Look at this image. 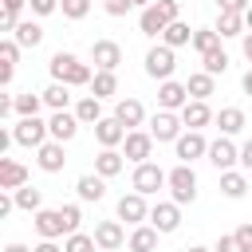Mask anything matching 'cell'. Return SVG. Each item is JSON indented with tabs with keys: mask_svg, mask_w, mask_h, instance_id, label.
<instances>
[{
	"mask_svg": "<svg viewBox=\"0 0 252 252\" xmlns=\"http://www.w3.org/2000/svg\"><path fill=\"white\" fill-rule=\"evenodd\" d=\"M47 71H51L55 83H67V87H91V79H94V67L83 63L75 51H55Z\"/></svg>",
	"mask_w": 252,
	"mask_h": 252,
	"instance_id": "6da1fadb",
	"label": "cell"
},
{
	"mask_svg": "<svg viewBox=\"0 0 252 252\" xmlns=\"http://www.w3.org/2000/svg\"><path fill=\"white\" fill-rule=\"evenodd\" d=\"M169 201H177V205H193L197 201V173H193V165H185V161H177L173 169H169Z\"/></svg>",
	"mask_w": 252,
	"mask_h": 252,
	"instance_id": "7a4b0ae2",
	"label": "cell"
},
{
	"mask_svg": "<svg viewBox=\"0 0 252 252\" xmlns=\"http://www.w3.org/2000/svg\"><path fill=\"white\" fill-rule=\"evenodd\" d=\"M165 181H169V173H165L161 165H154V161H142V165H134V177H130L134 193H142V197H154L158 189H165Z\"/></svg>",
	"mask_w": 252,
	"mask_h": 252,
	"instance_id": "3957f363",
	"label": "cell"
},
{
	"mask_svg": "<svg viewBox=\"0 0 252 252\" xmlns=\"http://www.w3.org/2000/svg\"><path fill=\"white\" fill-rule=\"evenodd\" d=\"M12 138H16V146L39 150L43 142H51V130H47V122H43V118H20V122L12 126Z\"/></svg>",
	"mask_w": 252,
	"mask_h": 252,
	"instance_id": "277c9868",
	"label": "cell"
},
{
	"mask_svg": "<svg viewBox=\"0 0 252 252\" xmlns=\"http://www.w3.org/2000/svg\"><path fill=\"white\" fill-rule=\"evenodd\" d=\"M173 71H177V59H173V47H165V43H158V47H150V51H146V75H150V79H158V83H165V79H173Z\"/></svg>",
	"mask_w": 252,
	"mask_h": 252,
	"instance_id": "5b68a950",
	"label": "cell"
},
{
	"mask_svg": "<svg viewBox=\"0 0 252 252\" xmlns=\"http://www.w3.org/2000/svg\"><path fill=\"white\" fill-rule=\"evenodd\" d=\"M114 220H126V224H146L150 220V205H146V197L142 193H122L118 197V205H114Z\"/></svg>",
	"mask_w": 252,
	"mask_h": 252,
	"instance_id": "8992f818",
	"label": "cell"
},
{
	"mask_svg": "<svg viewBox=\"0 0 252 252\" xmlns=\"http://www.w3.org/2000/svg\"><path fill=\"white\" fill-rule=\"evenodd\" d=\"M173 154H177V161L193 165L197 158H209V142H205V134H201V130H185V134L173 142Z\"/></svg>",
	"mask_w": 252,
	"mask_h": 252,
	"instance_id": "52a82bcc",
	"label": "cell"
},
{
	"mask_svg": "<svg viewBox=\"0 0 252 252\" xmlns=\"http://www.w3.org/2000/svg\"><path fill=\"white\" fill-rule=\"evenodd\" d=\"M185 102H189V87H185V83H177V79L158 83V110H173V114H181Z\"/></svg>",
	"mask_w": 252,
	"mask_h": 252,
	"instance_id": "ba28073f",
	"label": "cell"
},
{
	"mask_svg": "<svg viewBox=\"0 0 252 252\" xmlns=\"http://www.w3.org/2000/svg\"><path fill=\"white\" fill-rule=\"evenodd\" d=\"M94 244H98V252H118L130 236H126V228H122V220H98L94 224Z\"/></svg>",
	"mask_w": 252,
	"mask_h": 252,
	"instance_id": "9c48e42d",
	"label": "cell"
},
{
	"mask_svg": "<svg viewBox=\"0 0 252 252\" xmlns=\"http://www.w3.org/2000/svg\"><path fill=\"white\" fill-rule=\"evenodd\" d=\"M91 63H94V71H118V63H122V43H114V39H94V43H91Z\"/></svg>",
	"mask_w": 252,
	"mask_h": 252,
	"instance_id": "30bf717a",
	"label": "cell"
},
{
	"mask_svg": "<svg viewBox=\"0 0 252 252\" xmlns=\"http://www.w3.org/2000/svg\"><path fill=\"white\" fill-rule=\"evenodd\" d=\"M181 114H173V110H158L154 118H150V134H154V142H177L181 138Z\"/></svg>",
	"mask_w": 252,
	"mask_h": 252,
	"instance_id": "8fae6325",
	"label": "cell"
},
{
	"mask_svg": "<svg viewBox=\"0 0 252 252\" xmlns=\"http://www.w3.org/2000/svg\"><path fill=\"white\" fill-rule=\"evenodd\" d=\"M122 154H126V161H134V165L150 161V154H154V134H150V130H130L126 142H122Z\"/></svg>",
	"mask_w": 252,
	"mask_h": 252,
	"instance_id": "7c38bea8",
	"label": "cell"
},
{
	"mask_svg": "<svg viewBox=\"0 0 252 252\" xmlns=\"http://www.w3.org/2000/svg\"><path fill=\"white\" fill-rule=\"evenodd\" d=\"M150 224L158 232H177L181 228V205L177 201H158L150 205Z\"/></svg>",
	"mask_w": 252,
	"mask_h": 252,
	"instance_id": "4fadbf2b",
	"label": "cell"
},
{
	"mask_svg": "<svg viewBox=\"0 0 252 252\" xmlns=\"http://www.w3.org/2000/svg\"><path fill=\"white\" fill-rule=\"evenodd\" d=\"M32 224H35L39 240H59V236H67V220H63L59 209H39V213L32 217Z\"/></svg>",
	"mask_w": 252,
	"mask_h": 252,
	"instance_id": "5bb4252c",
	"label": "cell"
},
{
	"mask_svg": "<svg viewBox=\"0 0 252 252\" xmlns=\"http://www.w3.org/2000/svg\"><path fill=\"white\" fill-rule=\"evenodd\" d=\"M79 118H75V110H51V118H47V130H51V142H71L75 134H79Z\"/></svg>",
	"mask_w": 252,
	"mask_h": 252,
	"instance_id": "9a60e30c",
	"label": "cell"
},
{
	"mask_svg": "<svg viewBox=\"0 0 252 252\" xmlns=\"http://www.w3.org/2000/svg\"><path fill=\"white\" fill-rule=\"evenodd\" d=\"M126 134H130V130H126L114 114H110V118H102V122L94 126V142H98L102 150H118V146L126 142Z\"/></svg>",
	"mask_w": 252,
	"mask_h": 252,
	"instance_id": "2e32d148",
	"label": "cell"
},
{
	"mask_svg": "<svg viewBox=\"0 0 252 252\" xmlns=\"http://www.w3.org/2000/svg\"><path fill=\"white\" fill-rule=\"evenodd\" d=\"M209 161L224 173V169H232L236 161H240V146H232V138H217V142H209Z\"/></svg>",
	"mask_w": 252,
	"mask_h": 252,
	"instance_id": "e0dca14e",
	"label": "cell"
},
{
	"mask_svg": "<svg viewBox=\"0 0 252 252\" xmlns=\"http://www.w3.org/2000/svg\"><path fill=\"white\" fill-rule=\"evenodd\" d=\"M35 165H39L43 173H59V169L67 165V150H63V142H43V146L35 150Z\"/></svg>",
	"mask_w": 252,
	"mask_h": 252,
	"instance_id": "ac0fdd59",
	"label": "cell"
},
{
	"mask_svg": "<svg viewBox=\"0 0 252 252\" xmlns=\"http://www.w3.org/2000/svg\"><path fill=\"white\" fill-rule=\"evenodd\" d=\"M28 185V165L24 161H12V158H0V189L4 193H16Z\"/></svg>",
	"mask_w": 252,
	"mask_h": 252,
	"instance_id": "d6986e66",
	"label": "cell"
},
{
	"mask_svg": "<svg viewBox=\"0 0 252 252\" xmlns=\"http://www.w3.org/2000/svg\"><path fill=\"white\" fill-rule=\"evenodd\" d=\"M165 28H169V16H165V12L158 8V4L142 8V16H138V32H142V35L158 39V35H165Z\"/></svg>",
	"mask_w": 252,
	"mask_h": 252,
	"instance_id": "ffe728a7",
	"label": "cell"
},
{
	"mask_svg": "<svg viewBox=\"0 0 252 252\" xmlns=\"http://www.w3.org/2000/svg\"><path fill=\"white\" fill-rule=\"evenodd\" d=\"M114 118H118L126 130H138V126L146 122V106H142L138 98H118V102H114Z\"/></svg>",
	"mask_w": 252,
	"mask_h": 252,
	"instance_id": "44dd1931",
	"label": "cell"
},
{
	"mask_svg": "<svg viewBox=\"0 0 252 252\" xmlns=\"http://www.w3.org/2000/svg\"><path fill=\"white\" fill-rule=\"evenodd\" d=\"M213 118H217V114H213V110H209V102H201V98H189V102H185V110H181L185 130H205Z\"/></svg>",
	"mask_w": 252,
	"mask_h": 252,
	"instance_id": "7402d4cb",
	"label": "cell"
},
{
	"mask_svg": "<svg viewBox=\"0 0 252 252\" xmlns=\"http://www.w3.org/2000/svg\"><path fill=\"white\" fill-rule=\"evenodd\" d=\"M126 169V154H118V150H98L94 154V173L98 177H118Z\"/></svg>",
	"mask_w": 252,
	"mask_h": 252,
	"instance_id": "603a6c76",
	"label": "cell"
},
{
	"mask_svg": "<svg viewBox=\"0 0 252 252\" xmlns=\"http://www.w3.org/2000/svg\"><path fill=\"white\" fill-rule=\"evenodd\" d=\"M16 63H20V43H16V39H0V83H4V87L12 83Z\"/></svg>",
	"mask_w": 252,
	"mask_h": 252,
	"instance_id": "cb8c5ba5",
	"label": "cell"
},
{
	"mask_svg": "<svg viewBox=\"0 0 252 252\" xmlns=\"http://www.w3.org/2000/svg\"><path fill=\"white\" fill-rule=\"evenodd\" d=\"M213 122H217V130H220L224 138H232V134L244 130V110H240V106H220Z\"/></svg>",
	"mask_w": 252,
	"mask_h": 252,
	"instance_id": "d4e9b609",
	"label": "cell"
},
{
	"mask_svg": "<svg viewBox=\"0 0 252 252\" xmlns=\"http://www.w3.org/2000/svg\"><path fill=\"white\" fill-rule=\"evenodd\" d=\"M75 193H79V201H102V197H106V177L83 173V177L75 181Z\"/></svg>",
	"mask_w": 252,
	"mask_h": 252,
	"instance_id": "484cf974",
	"label": "cell"
},
{
	"mask_svg": "<svg viewBox=\"0 0 252 252\" xmlns=\"http://www.w3.org/2000/svg\"><path fill=\"white\" fill-rule=\"evenodd\" d=\"M158 236H161V232H158L154 224H138V228L130 232L126 248H130V252H158Z\"/></svg>",
	"mask_w": 252,
	"mask_h": 252,
	"instance_id": "4316f807",
	"label": "cell"
},
{
	"mask_svg": "<svg viewBox=\"0 0 252 252\" xmlns=\"http://www.w3.org/2000/svg\"><path fill=\"white\" fill-rule=\"evenodd\" d=\"M75 118H79L83 126H98V122H102V98L83 94V98L75 102Z\"/></svg>",
	"mask_w": 252,
	"mask_h": 252,
	"instance_id": "83f0119b",
	"label": "cell"
},
{
	"mask_svg": "<svg viewBox=\"0 0 252 252\" xmlns=\"http://www.w3.org/2000/svg\"><path fill=\"white\" fill-rule=\"evenodd\" d=\"M220 193H224L228 201H240V197L248 193V177H244V169H224V173H220Z\"/></svg>",
	"mask_w": 252,
	"mask_h": 252,
	"instance_id": "f1b7e54d",
	"label": "cell"
},
{
	"mask_svg": "<svg viewBox=\"0 0 252 252\" xmlns=\"http://www.w3.org/2000/svg\"><path fill=\"white\" fill-rule=\"evenodd\" d=\"M185 87H189V98H201V102H209V94L217 91V79H213L209 71H193V75L185 79Z\"/></svg>",
	"mask_w": 252,
	"mask_h": 252,
	"instance_id": "f546056e",
	"label": "cell"
},
{
	"mask_svg": "<svg viewBox=\"0 0 252 252\" xmlns=\"http://www.w3.org/2000/svg\"><path fill=\"white\" fill-rule=\"evenodd\" d=\"M12 39H16L20 47H39V43H43V28H39L35 20H20L16 32H12Z\"/></svg>",
	"mask_w": 252,
	"mask_h": 252,
	"instance_id": "4dcf8cb0",
	"label": "cell"
},
{
	"mask_svg": "<svg viewBox=\"0 0 252 252\" xmlns=\"http://www.w3.org/2000/svg\"><path fill=\"white\" fill-rule=\"evenodd\" d=\"M39 94H43V106H47V110H67V106H71V87H67V83H51V87H43Z\"/></svg>",
	"mask_w": 252,
	"mask_h": 252,
	"instance_id": "1f68e13d",
	"label": "cell"
},
{
	"mask_svg": "<svg viewBox=\"0 0 252 252\" xmlns=\"http://www.w3.org/2000/svg\"><path fill=\"white\" fill-rule=\"evenodd\" d=\"M213 28H217V35H220V39H232V35H244V16H240V12H220Z\"/></svg>",
	"mask_w": 252,
	"mask_h": 252,
	"instance_id": "d6a6232c",
	"label": "cell"
},
{
	"mask_svg": "<svg viewBox=\"0 0 252 252\" xmlns=\"http://www.w3.org/2000/svg\"><path fill=\"white\" fill-rule=\"evenodd\" d=\"M91 94H94V98H114V94H118V75H114V71H94Z\"/></svg>",
	"mask_w": 252,
	"mask_h": 252,
	"instance_id": "836d02e7",
	"label": "cell"
},
{
	"mask_svg": "<svg viewBox=\"0 0 252 252\" xmlns=\"http://www.w3.org/2000/svg\"><path fill=\"white\" fill-rule=\"evenodd\" d=\"M12 197H16V209H24V213H39V209H43V189H35L32 181H28L24 189H16Z\"/></svg>",
	"mask_w": 252,
	"mask_h": 252,
	"instance_id": "e575fe53",
	"label": "cell"
},
{
	"mask_svg": "<svg viewBox=\"0 0 252 252\" xmlns=\"http://www.w3.org/2000/svg\"><path fill=\"white\" fill-rule=\"evenodd\" d=\"M161 43H165V47H173V51H177V47H185V43H193V32H189V24H185V20H173V24L165 28Z\"/></svg>",
	"mask_w": 252,
	"mask_h": 252,
	"instance_id": "d590c367",
	"label": "cell"
},
{
	"mask_svg": "<svg viewBox=\"0 0 252 252\" xmlns=\"http://www.w3.org/2000/svg\"><path fill=\"white\" fill-rule=\"evenodd\" d=\"M201 71H209L213 79L224 75V71H228V51H224V47H213L209 55H201Z\"/></svg>",
	"mask_w": 252,
	"mask_h": 252,
	"instance_id": "8d00e7d4",
	"label": "cell"
},
{
	"mask_svg": "<svg viewBox=\"0 0 252 252\" xmlns=\"http://www.w3.org/2000/svg\"><path fill=\"white\" fill-rule=\"evenodd\" d=\"M39 110H43V94H32V91L16 94V114L20 118H39Z\"/></svg>",
	"mask_w": 252,
	"mask_h": 252,
	"instance_id": "74e56055",
	"label": "cell"
},
{
	"mask_svg": "<svg viewBox=\"0 0 252 252\" xmlns=\"http://www.w3.org/2000/svg\"><path fill=\"white\" fill-rule=\"evenodd\" d=\"M213 47H220L217 28H197V32H193V51H197V55H209Z\"/></svg>",
	"mask_w": 252,
	"mask_h": 252,
	"instance_id": "f35d334b",
	"label": "cell"
},
{
	"mask_svg": "<svg viewBox=\"0 0 252 252\" xmlns=\"http://www.w3.org/2000/svg\"><path fill=\"white\" fill-rule=\"evenodd\" d=\"M63 252H98V244H94L91 232H71V236L63 240Z\"/></svg>",
	"mask_w": 252,
	"mask_h": 252,
	"instance_id": "ab89813d",
	"label": "cell"
},
{
	"mask_svg": "<svg viewBox=\"0 0 252 252\" xmlns=\"http://www.w3.org/2000/svg\"><path fill=\"white\" fill-rule=\"evenodd\" d=\"M59 8H63L67 20H83L91 12V0H59Z\"/></svg>",
	"mask_w": 252,
	"mask_h": 252,
	"instance_id": "60d3db41",
	"label": "cell"
},
{
	"mask_svg": "<svg viewBox=\"0 0 252 252\" xmlns=\"http://www.w3.org/2000/svg\"><path fill=\"white\" fill-rule=\"evenodd\" d=\"M59 213H63V220H67V236L79 232V224H83V209H79V205H63Z\"/></svg>",
	"mask_w": 252,
	"mask_h": 252,
	"instance_id": "b9f144b4",
	"label": "cell"
},
{
	"mask_svg": "<svg viewBox=\"0 0 252 252\" xmlns=\"http://www.w3.org/2000/svg\"><path fill=\"white\" fill-rule=\"evenodd\" d=\"M102 8H106V16H126L134 4L130 0H102Z\"/></svg>",
	"mask_w": 252,
	"mask_h": 252,
	"instance_id": "7bdbcfd3",
	"label": "cell"
},
{
	"mask_svg": "<svg viewBox=\"0 0 252 252\" xmlns=\"http://www.w3.org/2000/svg\"><path fill=\"white\" fill-rule=\"evenodd\" d=\"M232 236L240 240V248H244V252H252V220H244V224H240Z\"/></svg>",
	"mask_w": 252,
	"mask_h": 252,
	"instance_id": "ee69618b",
	"label": "cell"
},
{
	"mask_svg": "<svg viewBox=\"0 0 252 252\" xmlns=\"http://www.w3.org/2000/svg\"><path fill=\"white\" fill-rule=\"evenodd\" d=\"M28 8H32L35 16H51V12L59 8V0H28Z\"/></svg>",
	"mask_w": 252,
	"mask_h": 252,
	"instance_id": "f6af8a7d",
	"label": "cell"
},
{
	"mask_svg": "<svg viewBox=\"0 0 252 252\" xmlns=\"http://www.w3.org/2000/svg\"><path fill=\"white\" fill-rule=\"evenodd\" d=\"M217 8H220V12H240V16H244V12L252 8V0H217Z\"/></svg>",
	"mask_w": 252,
	"mask_h": 252,
	"instance_id": "bcb514c9",
	"label": "cell"
},
{
	"mask_svg": "<svg viewBox=\"0 0 252 252\" xmlns=\"http://www.w3.org/2000/svg\"><path fill=\"white\" fill-rule=\"evenodd\" d=\"M213 252H244V248H240V240L228 232V236H220V240H217V248H213Z\"/></svg>",
	"mask_w": 252,
	"mask_h": 252,
	"instance_id": "7dc6e473",
	"label": "cell"
},
{
	"mask_svg": "<svg viewBox=\"0 0 252 252\" xmlns=\"http://www.w3.org/2000/svg\"><path fill=\"white\" fill-rule=\"evenodd\" d=\"M240 169H244V173H252V138L240 146Z\"/></svg>",
	"mask_w": 252,
	"mask_h": 252,
	"instance_id": "c3c4849f",
	"label": "cell"
},
{
	"mask_svg": "<svg viewBox=\"0 0 252 252\" xmlns=\"http://www.w3.org/2000/svg\"><path fill=\"white\" fill-rule=\"evenodd\" d=\"M32 252H63V248H59V244H55V240H39V244H35V248H32Z\"/></svg>",
	"mask_w": 252,
	"mask_h": 252,
	"instance_id": "681fc988",
	"label": "cell"
},
{
	"mask_svg": "<svg viewBox=\"0 0 252 252\" xmlns=\"http://www.w3.org/2000/svg\"><path fill=\"white\" fill-rule=\"evenodd\" d=\"M240 51H244V59L252 63V32H244V39H240Z\"/></svg>",
	"mask_w": 252,
	"mask_h": 252,
	"instance_id": "f907efd6",
	"label": "cell"
},
{
	"mask_svg": "<svg viewBox=\"0 0 252 252\" xmlns=\"http://www.w3.org/2000/svg\"><path fill=\"white\" fill-rule=\"evenodd\" d=\"M240 87H244V94H252V67L244 71V79H240Z\"/></svg>",
	"mask_w": 252,
	"mask_h": 252,
	"instance_id": "816d5d0a",
	"label": "cell"
},
{
	"mask_svg": "<svg viewBox=\"0 0 252 252\" xmlns=\"http://www.w3.org/2000/svg\"><path fill=\"white\" fill-rule=\"evenodd\" d=\"M4 252H32V248H28V244H8Z\"/></svg>",
	"mask_w": 252,
	"mask_h": 252,
	"instance_id": "f5cc1de1",
	"label": "cell"
},
{
	"mask_svg": "<svg viewBox=\"0 0 252 252\" xmlns=\"http://www.w3.org/2000/svg\"><path fill=\"white\" fill-rule=\"evenodd\" d=\"M185 252H213V248H205V244H189Z\"/></svg>",
	"mask_w": 252,
	"mask_h": 252,
	"instance_id": "db71d44e",
	"label": "cell"
},
{
	"mask_svg": "<svg viewBox=\"0 0 252 252\" xmlns=\"http://www.w3.org/2000/svg\"><path fill=\"white\" fill-rule=\"evenodd\" d=\"M244 28H248V32H252V8H248V12H244Z\"/></svg>",
	"mask_w": 252,
	"mask_h": 252,
	"instance_id": "11a10c76",
	"label": "cell"
},
{
	"mask_svg": "<svg viewBox=\"0 0 252 252\" xmlns=\"http://www.w3.org/2000/svg\"><path fill=\"white\" fill-rule=\"evenodd\" d=\"M130 4H134V8H150L154 0H130Z\"/></svg>",
	"mask_w": 252,
	"mask_h": 252,
	"instance_id": "9f6ffc18",
	"label": "cell"
}]
</instances>
